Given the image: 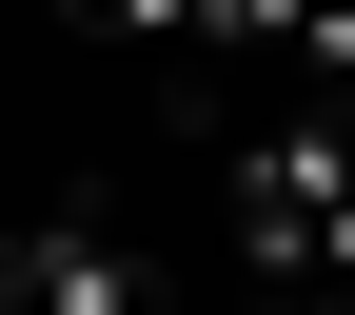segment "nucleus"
<instances>
[{
    "label": "nucleus",
    "mask_w": 355,
    "mask_h": 315,
    "mask_svg": "<svg viewBox=\"0 0 355 315\" xmlns=\"http://www.w3.org/2000/svg\"><path fill=\"white\" fill-rule=\"evenodd\" d=\"M237 256L257 296H355V99H277L237 138Z\"/></svg>",
    "instance_id": "1"
},
{
    "label": "nucleus",
    "mask_w": 355,
    "mask_h": 315,
    "mask_svg": "<svg viewBox=\"0 0 355 315\" xmlns=\"http://www.w3.org/2000/svg\"><path fill=\"white\" fill-rule=\"evenodd\" d=\"M0 315H158V256H139V237H99V217H40L20 276H0Z\"/></svg>",
    "instance_id": "2"
},
{
    "label": "nucleus",
    "mask_w": 355,
    "mask_h": 315,
    "mask_svg": "<svg viewBox=\"0 0 355 315\" xmlns=\"http://www.w3.org/2000/svg\"><path fill=\"white\" fill-rule=\"evenodd\" d=\"M277 315H355V296H277Z\"/></svg>",
    "instance_id": "3"
}]
</instances>
